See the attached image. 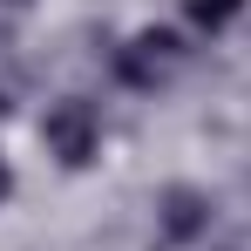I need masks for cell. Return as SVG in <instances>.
<instances>
[{
    "instance_id": "3",
    "label": "cell",
    "mask_w": 251,
    "mask_h": 251,
    "mask_svg": "<svg viewBox=\"0 0 251 251\" xmlns=\"http://www.w3.org/2000/svg\"><path fill=\"white\" fill-rule=\"evenodd\" d=\"M150 238L163 251H204L217 245V190L190 183V176H170L150 197Z\"/></svg>"
},
{
    "instance_id": "1",
    "label": "cell",
    "mask_w": 251,
    "mask_h": 251,
    "mask_svg": "<svg viewBox=\"0 0 251 251\" xmlns=\"http://www.w3.org/2000/svg\"><path fill=\"white\" fill-rule=\"evenodd\" d=\"M27 129H34V150L48 156V170H61V176H88V170L109 156V109L88 88L48 95Z\"/></svg>"
},
{
    "instance_id": "5",
    "label": "cell",
    "mask_w": 251,
    "mask_h": 251,
    "mask_svg": "<svg viewBox=\"0 0 251 251\" xmlns=\"http://www.w3.org/2000/svg\"><path fill=\"white\" fill-rule=\"evenodd\" d=\"M14 190H21V176H14V156H7V150H0V204H7V197H14Z\"/></svg>"
},
{
    "instance_id": "7",
    "label": "cell",
    "mask_w": 251,
    "mask_h": 251,
    "mask_svg": "<svg viewBox=\"0 0 251 251\" xmlns=\"http://www.w3.org/2000/svg\"><path fill=\"white\" fill-rule=\"evenodd\" d=\"M0 116H7V95H0Z\"/></svg>"
},
{
    "instance_id": "2",
    "label": "cell",
    "mask_w": 251,
    "mask_h": 251,
    "mask_svg": "<svg viewBox=\"0 0 251 251\" xmlns=\"http://www.w3.org/2000/svg\"><path fill=\"white\" fill-rule=\"evenodd\" d=\"M190 61H197V34L183 21H143V27H129L123 41L109 48V75L123 88H136V95L170 88Z\"/></svg>"
},
{
    "instance_id": "4",
    "label": "cell",
    "mask_w": 251,
    "mask_h": 251,
    "mask_svg": "<svg viewBox=\"0 0 251 251\" xmlns=\"http://www.w3.org/2000/svg\"><path fill=\"white\" fill-rule=\"evenodd\" d=\"M245 14H251V0H176V21H183L197 41H217V34H231Z\"/></svg>"
},
{
    "instance_id": "6",
    "label": "cell",
    "mask_w": 251,
    "mask_h": 251,
    "mask_svg": "<svg viewBox=\"0 0 251 251\" xmlns=\"http://www.w3.org/2000/svg\"><path fill=\"white\" fill-rule=\"evenodd\" d=\"M204 251H251V245H238V238H217V245H204Z\"/></svg>"
}]
</instances>
